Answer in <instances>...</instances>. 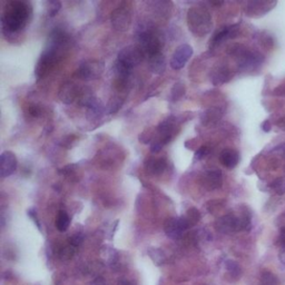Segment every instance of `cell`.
Here are the masks:
<instances>
[{"instance_id": "obj_29", "label": "cell", "mask_w": 285, "mask_h": 285, "mask_svg": "<svg viewBox=\"0 0 285 285\" xmlns=\"http://www.w3.org/2000/svg\"><path fill=\"white\" fill-rule=\"evenodd\" d=\"M220 117H221V112L218 108L208 109L202 116V122H203V124H210V123L218 121Z\"/></svg>"}, {"instance_id": "obj_30", "label": "cell", "mask_w": 285, "mask_h": 285, "mask_svg": "<svg viewBox=\"0 0 285 285\" xmlns=\"http://www.w3.org/2000/svg\"><path fill=\"white\" fill-rule=\"evenodd\" d=\"M48 8H47V10H48V16L49 17H54L56 16L59 10H61L62 8V3L59 1H56V0H54V1H48Z\"/></svg>"}, {"instance_id": "obj_8", "label": "cell", "mask_w": 285, "mask_h": 285, "mask_svg": "<svg viewBox=\"0 0 285 285\" xmlns=\"http://www.w3.org/2000/svg\"><path fill=\"white\" fill-rule=\"evenodd\" d=\"M215 227L219 232L227 234V235H231V234L237 233L242 231V229H244L241 218H237V216L233 214H227L220 218L216 221Z\"/></svg>"}, {"instance_id": "obj_34", "label": "cell", "mask_w": 285, "mask_h": 285, "mask_svg": "<svg viewBox=\"0 0 285 285\" xmlns=\"http://www.w3.org/2000/svg\"><path fill=\"white\" fill-rule=\"evenodd\" d=\"M75 168H76L75 164H69V165H66L65 167L59 169L58 173L61 174V175H63L66 177H71V175H74V173H75Z\"/></svg>"}, {"instance_id": "obj_36", "label": "cell", "mask_w": 285, "mask_h": 285, "mask_svg": "<svg viewBox=\"0 0 285 285\" xmlns=\"http://www.w3.org/2000/svg\"><path fill=\"white\" fill-rule=\"evenodd\" d=\"M210 150H208V147L207 146H201L198 148V150L195 152V156H194V159H195V161H198V160H201L203 157H205L208 153Z\"/></svg>"}, {"instance_id": "obj_3", "label": "cell", "mask_w": 285, "mask_h": 285, "mask_svg": "<svg viewBox=\"0 0 285 285\" xmlns=\"http://www.w3.org/2000/svg\"><path fill=\"white\" fill-rule=\"evenodd\" d=\"M139 48L150 58L161 53L164 47V36L155 28L142 29L137 36Z\"/></svg>"}, {"instance_id": "obj_31", "label": "cell", "mask_w": 285, "mask_h": 285, "mask_svg": "<svg viewBox=\"0 0 285 285\" xmlns=\"http://www.w3.org/2000/svg\"><path fill=\"white\" fill-rule=\"evenodd\" d=\"M262 285H279V281L274 274L270 273V272H265L262 275Z\"/></svg>"}, {"instance_id": "obj_1", "label": "cell", "mask_w": 285, "mask_h": 285, "mask_svg": "<svg viewBox=\"0 0 285 285\" xmlns=\"http://www.w3.org/2000/svg\"><path fill=\"white\" fill-rule=\"evenodd\" d=\"M32 15V5L24 0H10L1 16V31L3 36L16 37L17 33L26 28Z\"/></svg>"}, {"instance_id": "obj_4", "label": "cell", "mask_w": 285, "mask_h": 285, "mask_svg": "<svg viewBox=\"0 0 285 285\" xmlns=\"http://www.w3.org/2000/svg\"><path fill=\"white\" fill-rule=\"evenodd\" d=\"M229 54L236 58L241 70L256 69L263 62V57L258 53L252 52V50L245 48L242 45H235L231 47Z\"/></svg>"}, {"instance_id": "obj_35", "label": "cell", "mask_w": 285, "mask_h": 285, "mask_svg": "<svg viewBox=\"0 0 285 285\" xmlns=\"http://www.w3.org/2000/svg\"><path fill=\"white\" fill-rule=\"evenodd\" d=\"M271 186H272V189H273L275 192L280 195H282L285 193V181L281 180V178L276 180Z\"/></svg>"}, {"instance_id": "obj_9", "label": "cell", "mask_w": 285, "mask_h": 285, "mask_svg": "<svg viewBox=\"0 0 285 285\" xmlns=\"http://www.w3.org/2000/svg\"><path fill=\"white\" fill-rule=\"evenodd\" d=\"M59 57L57 56V55H55L45 49L40 55V57L36 63V67H35L36 78L41 79L42 77H45V76L49 73L50 69H52L53 66L55 65V63H56Z\"/></svg>"}, {"instance_id": "obj_19", "label": "cell", "mask_w": 285, "mask_h": 285, "mask_svg": "<svg viewBox=\"0 0 285 285\" xmlns=\"http://www.w3.org/2000/svg\"><path fill=\"white\" fill-rule=\"evenodd\" d=\"M276 2H267V1H250L246 8V12L251 16H262L270 11Z\"/></svg>"}, {"instance_id": "obj_22", "label": "cell", "mask_w": 285, "mask_h": 285, "mask_svg": "<svg viewBox=\"0 0 285 285\" xmlns=\"http://www.w3.org/2000/svg\"><path fill=\"white\" fill-rule=\"evenodd\" d=\"M181 219L183 221V224H184L185 229H190L201 221V213H199L196 207H190V210L186 212V214L182 216Z\"/></svg>"}, {"instance_id": "obj_41", "label": "cell", "mask_w": 285, "mask_h": 285, "mask_svg": "<svg viewBox=\"0 0 285 285\" xmlns=\"http://www.w3.org/2000/svg\"><path fill=\"white\" fill-rule=\"evenodd\" d=\"M28 113L31 114L32 117H39L41 115V108L38 105L32 104V105H29V107H28Z\"/></svg>"}, {"instance_id": "obj_12", "label": "cell", "mask_w": 285, "mask_h": 285, "mask_svg": "<svg viewBox=\"0 0 285 285\" xmlns=\"http://www.w3.org/2000/svg\"><path fill=\"white\" fill-rule=\"evenodd\" d=\"M17 169V157L10 151H5L0 155V176L6 178L12 175Z\"/></svg>"}, {"instance_id": "obj_15", "label": "cell", "mask_w": 285, "mask_h": 285, "mask_svg": "<svg viewBox=\"0 0 285 285\" xmlns=\"http://www.w3.org/2000/svg\"><path fill=\"white\" fill-rule=\"evenodd\" d=\"M239 35V25H231V26H225L216 32L213 36L211 44L212 46H219L222 42L226 41L228 39H233V38L237 37Z\"/></svg>"}, {"instance_id": "obj_47", "label": "cell", "mask_w": 285, "mask_h": 285, "mask_svg": "<svg viewBox=\"0 0 285 285\" xmlns=\"http://www.w3.org/2000/svg\"><path fill=\"white\" fill-rule=\"evenodd\" d=\"M213 6H221V5H223V1H221V2H211Z\"/></svg>"}, {"instance_id": "obj_39", "label": "cell", "mask_w": 285, "mask_h": 285, "mask_svg": "<svg viewBox=\"0 0 285 285\" xmlns=\"http://www.w3.org/2000/svg\"><path fill=\"white\" fill-rule=\"evenodd\" d=\"M165 146V144L161 142L160 139L158 138H156L154 142L152 143V145H151V152L152 153H154V154H156V153H158L160 152L161 150H163V147Z\"/></svg>"}, {"instance_id": "obj_20", "label": "cell", "mask_w": 285, "mask_h": 285, "mask_svg": "<svg viewBox=\"0 0 285 285\" xmlns=\"http://www.w3.org/2000/svg\"><path fill=\"white\" fill-rule=\"evenodd\" d=\"M148 67H150L151 73L155 75L164 74L166 68V61L163 54H157L155 56L148 58Z\"/></svg>"}, {"instance_id": "obj_7", "label": "cell", "mask_w": 285, "mask_h": 285, "mask_svg": "<svg viewBox=\"0 0 285 285\" xmlns=\"http://www.w3.org/2000/svg\"><path fill=\"white\" fill-rule=\"evenodd\" d=\"M112 26L118 32H127L131 26V12L125 3L115 8L110 15Z\"/></svg>"}, {"instance_id": "obj_44", "label": "cell", "mask_w": 285, "mask_h": 285, "mask_svg": "<svg viewBox=\"0 0 285 285\" xmlns=\"http://www.w3.org/2000/svg\"><path fill=\"white\" fill-rule=\"evenodd\" d=\"M279 259H280L281 263H283V264H285V246H284V248H282V250L280 251Z\"/></svg>"}, {"instance_id": "obj_33", "label": "cell", "mask_w": 285, "mask_h": 285, "mask_svg": "<svg viewBox=\"0 0 285 285\" xmlns=\"http://www.w3.org/2000/svg\"><path fill=\"white\" fill-rule=\"evenodd\" d=\"M138 139H139V142L142 143V144L151 143L152 139H153V130L151 128H146L145 130L143 131L142 134L139 135Z\"/></svg>"}, {"instance_id": "obj_24", "label": "cell", "mask_w": 285, "mask_h": 285, "mask_svg": "<svg viewBox=\"0 0 285 285\" xmlns=\"http://www.w3.org/2000/svg\"><path fill=\"white\" fill-rule=\"evenodd\" d=\"M148 256L152 258V261L154 262V264L157 266H161L165 264L166 261V255L164 251L158 248H151L147 251Z\"/></svg>"}, {"instance_id": "obj_45", "label": "cell", "mask_w": 285, "mask_h": 285, "mask_svg": "<svg viewBox=\"0 0 285 285\" xmlns=\"http://www.w3.org/2000/svg\"><path fill=\"white\" fill-rule=\"evenodd\" d=\"M93 285H106V283L103 279H97L95 280V282L93 283Z\"/></svg>"}, {"instance_id": "obj_26", "label": "cell", "mask_w": 285, "mask_h": 285, "mask_svg": "<svg viewBox=\"0 0 285 285\" xmlns=\"http://www.w3.org/2000/svg\"><path fill=\"white\" fill-rule=\"evenodd\" d=\"M123 104H124V98H123V97H118V96L112 97L110 100L108 101L107 106H106V113H107L108 115L116 114L118 110L122 108Z\"/></svg>"}, {"instance_id": "obj_28", "label": "cell", "mask_w": 285, "mask_h": 285, "mask_svg": "<svg viewBox=\"0 0 285 285\" xmlns=\"http://www.w3.org/2000/svg\"><path fill=\"white\" fill-rule=\"evenodd\" d=\"M186 93V87L185 85L182 82H178L174 85L171 92V100L172 101H177L180 100L183 96L185 95Z\"/></svg>"}, {"instance_id": "obj_13", "label": "cell", "mask_w": 285, "mask_h": 285, "mask_svg": "<svg viewBox=\"0 0 285 285\" xmlns=\"http://www.w3.org/2000/svg\"><path fill=\"white\" fill-rule=\"evenodd\" d=\"M164 231L169 239L180 240L186 229L181 218H169L165 221Z\"/></svg>"}, {"instance_id": "obj_6", "label": "cell", "mask_w": 285, "mask_h": 285, "mask_svg": "<svg viewBox=\"0 0 285 285\" xmlns=\"http://www.w3.org/2000/svg\"><path fill=\"white\" fill-rule=\"evenodd\" d=\"M144 57H145V55H144L143 50L139 47L127 46L118 53L117 62H120L127 68H129V69H133L134 67L140 65Z\"/></svg>"}, {"instance_id": "obj_17", "label": "cell", "mask_w": 285, "mask_h": 285, "mask_svg": "<svg viewBox=\"0 0 285 285\" xmlns=\"http://www.w3.org/2000/svg\"><path fill=\"white\" fill-rule=\"evenodd\" d=\"M87 107V120L92 122H96L103 117L106 112V107L98 97L94 96L93 99L89 101Z\"/></svg>"}, {"instance_id": "obj_32", "label": "cell", "mask_w": 285, "mask_h": 285, "mask_svg": "<svg viewBox=\"0 0 285 285\" xmlns=\"http://www.w3.org/2000/svg\"><path fill=\"white\" fill-rule=\"evenodd\" d=\"M226 269L229 272V274L233 275V276H239L241 274L240 265L237 264L236 262L231 261V259L226 262Z\"/></svg>"}, {"instance_id": "obj_5", "label": "cell", "mask_w": 285, "mask_h": 285, "mask_svg": "<svg viewBox=\"0 0 285 285\" xmlns=\"http://www.w3.org/2000/svg\"><path fill=\"white\" fill-rule=\"evenodd\" d=\"M105 70V65L103 62L97 59H89L80 63L76 76L84 80H94L99 78Z\"/></svg>"}, {"instance_id": "obj_25", "label": "cell", "mask_w": 285, "mask_h": 285, "mask_svg": "<svg viewBox=\"0 0 285 285\" xmlns=\"http://www.w3.org/2000/svg\"><path fill=\"white\" fill-rule=\"evenodd\" d=\"M56 227L59 232H66L68 227H69L70 224V219L69 215L67 214V212L65 211H59L56 218Z\"/></svg>"}, {"instance_id": "obj_10", "label": "cell", "mask_w": 285, "mask_h": 285, "mask_svg": "<svg viewBox=\"0 0 285 285\" xmlns=\"http://www.w3.org/2000/svg\"><path fill=\"white\" fill-rule=\"evenodd\" d=\"M193 56V48L189 44H183L178 46L174 52L171 62V67L175 70H180L186 65V63L190 61Z\"/></svg>"}, {"instance_id": "obj_42", "label": "cell", "mask_w": 285, "mask_h": 285, "mask_svg": "<svg viewBox=\"0 0 285 285\" xmlns=\"http://www.w3.org/2000/svg\"><path fill=\"white\" fill-rule=\"evenodd\" d=\"M262 129L263 131H265V133H269L272 128V125H271V122L270 121H264L262 123Z\"/></svg>"}, {"instance_id": "obj_18", "label": "cell", "mask_w": 285, "mask_h": 285, "mask_svg": "<svg viewBox=\"0 0 285 285\" xmlns=\"http://www.w3.org/2000/svg\"><path fill=\"white\" fill-rule=\"evenodd\" d=\"M220 161L224 167L232 169L236 167V165L240 161V154L239 152L232 148H225L220 154Z\"/></svg>"}, {"instance_id": "obj_14", "label": "cell", "mask_w": 285, "mask_h": 285, "mask_svg": "<svg viewBox=\"0 0 285 285\" xmlns=\"http://www.w3.org/2000/svg\"><path fill=\"white\" fill-rule=\"evenodd\" d=\"M80 89L77 85L73 82H67L63 85L58 92V97L62 103L69 105L74 103L76 99H78Z\"/></svg>"}, {"instance_id": "obj_27", "label": "cell", "mask_w": 285, "mask_h": 285, "mask_svg": "<svg viewBox=\"0 0 285 285\" xmlns=\"http://www.w3.org/2000/svg\"><path fill=\"white\" fill-rule=\"evenodd\" d=\"M101 257L105 259L106 263L112 265L113 263L117 261L116 250L110 248V246H103V248H101Z\"/></svg>"}, {"instance_id": "obj_23", "label": "cell", "mask_w": 285, "mask_h": 285, "mask_svg": "<svg viewBox=\"0 0 285 285\" xmlns=\"http://www.w3.org/2000/svg\"><path fill=\"white\" fill-rule=\"evenodd\" d=\"M232 76L233 75L231 74V70H229L227 67L221 66L219 68H216L214 73H213L212 82L213 84L216 85V86H219V85H222L228 82V80L232 78Z\"/></svg>"}, {"instance_id": "obj_21", "label": "cell", "mask_w": 285, "mask_h": 285, "mask_svg": "<svg viewBox=\"0 0 285 285\" xmlns=\"http://www.w3.org/2000/svg\"><path fill=\"white\" fill-rule=\"evenodd\" d=\"M147 172L152 174V175H160L161 173H164V171L167 167V160L166 158H152L147 159L145 163Z\"/></svg>"}, {"instance_id": "obj_11", "label": "cell", "mask_w": 285, "mask_h": 285, "mask_svg": "<svg viewBox=\"0 0 285 285\" xmlns=\"http://www.w3.org/2000/svg\"><path fill=\"white\" fill-rule=\"evenodd\" d=\"M157 134H158V139H160L165 145L168 144L174 138L176 134V118L175 117H168L160 122L158 126H157Z\"/></svg>"}, {"instance_id": "obj_16", "label": "cell", "mask_w": 285, "mask_h": 285, "mask_svg": "<svg viewBox=\"0 0 285 285\" xmlns=\"http://www.w3.org/2000/svg\"><path fill=\"white\" fill-rule=\"evenodd\" d=\"M223 175L220 169H212L205 173L203 177V186L207 190H215L222 186Z\"/></svg>"}, {"instance_id": "obj_46", "label": "cell", "mask_w": 285, "mask_h": 285, "mask_svg": "<svg viewBox=\"0 0 285 285\" xmlns=\"http://www.w3.org/2000/svg\"><path fill=\"white\" fill-rule=\"evenodd\" d=\"M276 150H279L280 153H281V154H282V155H285V144H283V145L279 146L278 148H276Z\"/></svg>"}, {"instance_id": "obj_2", "label": "cell", "mask_w": 285, "mask_h": 285, "mask_svg": "<svg viewBox=\"0 0 285 285\" xmlns=\"http://www.w3.org/2000/svg\"><path fill=\"white\" fill-rule=\"evenodd\" d=\"M190 32L196 37H204L210 33L213 27L212 16L206 7L201 5L190 8L186 18Z\"/></svg>"}, {"instance_id": "obj_38", "label": "cell", "mask_w": 285, "mask_h": 285, "mask_svg": "<svg viewBox=\"0 0 285 285\" xmlns=\"http://www.w3.org/2000/svg\"><path fill=\"white\" fill-rule=\"evenodd\" d=\"M75 249H76L75 246L69 244V246H66V248L62 249V251H61V256L63 257V258H69L70 256H73V255H74Z\"/></svg>"}, {"instance_id": "obj_43", "label": "cell", "mask_w": 285, "mask_h": 285, "mask_svg": "<svg viewBox=\"0 0 285 285\" xmlns=\"http://www.w3.org/2000/svg\"><path fill=\"white\" fill-rule=\"evenodd\" d=\"M279 241H280V244L282 245V248H284V246H285V227H283L282 229H281Z\"/></svg>"}, {"instance_id": "obj_37", "label": "cell", "mask_w": 285, "mask_h": 285, "mask_svg": "<svg viewBox=\"0 0 285 285\" xmlns=\"http://www.w3.org/2000/svg\"><path fill=\"white\" fill-rule=\"evenodd\" d=\"M83 241H84V235H83V234H80V233L75 234V235L69 237V244L75 246V248H77L78 245L82 244Z\"/></svg>"}, {"instance_id": "obj_40", "label": "cell", "mask_w": 285, "mask_h": 285, "mask_svg": "<svg viewBox=\"0 0 285 285\" xmlns=\"http://www.w3.org/2000/svg\"><path fill=\"white\" fill-rule=\"evenodd\" d=\"M27 214L29 218H31L32 221H33V223H35L36 226L38 227V229H41V226H40V222H39V219H38V216H37V212L35 208H29V210L27 211Z\"/></svg>"}]
</instances>
